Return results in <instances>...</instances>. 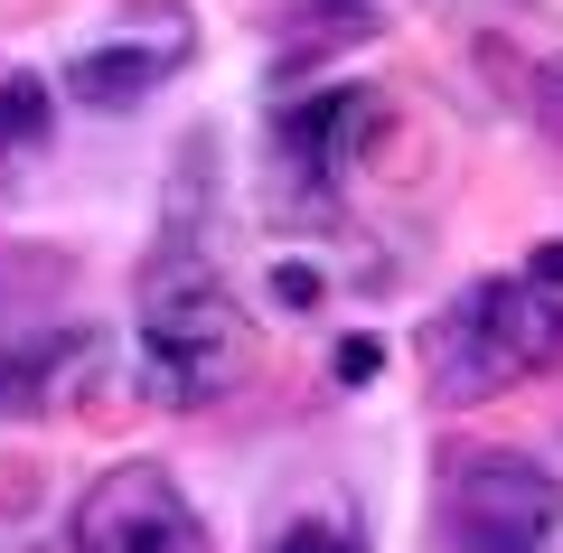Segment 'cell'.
<instances>
[{"instance_id": "6da1fadb", "label": "cell", "mask_w": 563, "mask_h": 553, "mask_svg": "<svg viewBox=\"0 0 563 553\" xmlns=\"http://www.w3.org/2000/svg\"><path fill=\"white\" fill-rule=\"evenodd\" d=\"M132 329H141V376H151L161 403H217L254 366V329H244L225 273L188 244L151 254V273L132 291Z\"/></svg>"}, {"instance_id": "8fae6325", "label": "cell", "mask_w": 563, "mask_h": 553, "mask_svg": "<svg viewBox=\"0 0 563 553\" xmlns=\"http://www.w3.org/2000/svg\"><path fill=\"white\" fill-rule=\"evenodd\" d=\"M526 281H536V291H563V235H554V244H536V263H526Z\"/></svg>"}, {"instance_id": "7a4b0ae2", "label": "cell", "mask_w": 563, "mask_h": 553, "mask_svg": "<svg viewBox=\"0 0 563 553\" xmlns=\"http://www.w3.org/2000/svg\"><path fill=\"white\" fill-rule=\"evenodd\" d=\"M554 356H563V300L536 291L526 273H488L461 300L432 310V329H422V395L442 413H470V403L544 376Z\"/></svg>"}, {"instance_id": "4fadbf2b", "label": "cell", "mask_w": 563, "mask_h": 553, "mask_svg": "<svg viewBox=\"0 0 563 553\" xmlns=\"http://www.w3.org/2000/svg\"><path fill=\"white\" fill-rule=\"evenodd\" d=\"M536 95H544V113H554V122H563V57H554V66H544V85H536Z\"/></svg>"}, {"instance_id": "7c38bea8", "label": "cell", "mask_w": 563, "mask_h": 553, "mask_svg": "<svg viewBox=\"0 0 563 553\" xmlns=\"http://www.w3.org/2000/svg\"><path fill=\"white\" fill-rule=\"evenodd\" d=\"M282 300H291V310H310V300H320V273H301V263H282Z\"/></svg>"}, {"instance_id": "52a82bcc", "label": "cell", "mask_w": 563, "mask_h": 553, "mask_svg": "<svg viewBox=\"0 0 563 553\" xmlns=\"http://www.w3.org/2000/svg\"><path fill=\"white\" fill-rule=\"evenodd\" d=\"M103 385V338L95 329H57V338H20L0 347V413H47Z\"/></svg>"}, {"instance_id": "277c9868", "label": "cell", "mask_w": 563, "mask_h": 553, "mask_svg": "<svg viewBox=\"0 0 563 553\" xmlns=\"http://www.w3.org/2000/svg\"><path fill=\"white\" fill-rule=\"evenodd\" d=\"M376 122H385V95H366V85H329L310 103H282L273 113V207L282 217H329V198L347 188Z\"/></svg>"}, {"instance_id": "3957f363", "label": "cell", "mask_w": 563, "mask_h": 553, "mask_svg": "<svg viewBox=\"0 0 563 553\" xmlns=\"http://www.w3.org/2000/svg\"><path fill=\"white\" fill-rule=\"evenodd\" d=\"M442 526L461 553H544L563 534V478L536 469L526 451H451Z\"/></svg>"}, {"instance_id": "5b68a950", "label": "cell", "mask_w": 563, "mask_h": 553, "mask_svg": "<svg viewBox=\"0 0 563 553\" xmlns=\"http://www.w3.org/2000/svg\"><path fill=\"white\" fill-rule=\"evenodd\" d=\"M188 57H198V20H188L179 0H122L113 29L66 57V95L95 103V113H132V103H151Z\"/></svg>"}, {"instance_id": "ba28073f", "label": "cell", "mask_w": 563, "mask_h": 553, "mask_svg": "<svg viewBox=\"0 0 563 553\" xmlns=\"http://www.w3.org/2000/svg\"><path fill=\"white\" fill-rule=\"evenodd\" d=\"M47 141H57V95H47V76H29V66H0V169L38 159Z\"/></svg>"}, {"instance_id": "8992f818", "label": "cell", "mask_w": 563, "mask_h": 553, "mask_svg": "<svg viewBox=\"0 0 563 553\" xmlns=\"http://www.w3.org/2000/svg\"><path fill=\"white\" fill-rule=\"evenodd\" d=\"M76 553H207V526L161 460H122L76 497Z\"/></svg>"}, {"instance_id": "30bf717a", "label": "cell", "mask_w": 563, "mask_h": 553, "mask_svg": "<svg viewBox=\"0 0 563 553\" xmlns=\"http://www.w3.org/2000/svg\"><path fill=\"white\" fill-rule=\"evenodd\" d=\"M329 376H339L347 395H357V385H376V376H385V347H376V338H339V356H329Z\"/></svg>"}, {"instance_id": "9c48e42d", "label": "cell", "mask_w": 563, "mask_h": 553, "mask_svg": "<svg viewBox=\"0 0 563 553\" xmlns=\"http://www.w3.org/2000/svg\"><path fill=\"white\" fill-rule=\"evenodd\" d=\"M273 553H366V516L347 497H310L301 516H282Z\"/></svg>"}]
</instances>
